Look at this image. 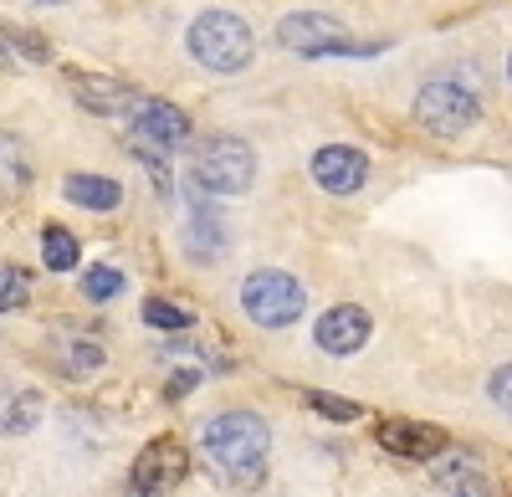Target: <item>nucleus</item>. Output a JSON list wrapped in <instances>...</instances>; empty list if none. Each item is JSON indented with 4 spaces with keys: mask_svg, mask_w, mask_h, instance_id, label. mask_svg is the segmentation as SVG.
<instances>
[{
    "mask_svg": "<svg viewBox=\"0 0 512 497\" xmlns=\"http://www.w3.org/2000/svg\"><path fill=\"white\" fill-rule=\"evenodd\" d=\"M41 421V395L31 385H0V436H26Z\"/></svg>",
    "mask_w": 512,
    "mask_h": 497,
    "instance_id": "13",
    "label": "nucleus"
},
{
    "mask_svg": "<svg viewBox=\"0 0 512 497\" xmlns=\"http://www.w3.org/2000/svg\"><path fill=\"white\" fill-rule=\"evenodd\" d=\"M436 482H441L451 497H492V492H487V477L477 472V462H466V457L436 462Z\"/></svg>",
    "mask_w": 512,
    "mask_h": 497,
    "instance_id": "17",
    "label": "nucleus"
},
{
    "mask_svg": "<svg viewBox=\"0 0 512 497\" xmlns=\"http://www.w3.org/2000/svg\"><path fill=\"white\" fill-rule=\"evenodd\" d=\"M57 359H62L67 380H88L93 369H103V344L88 339V334H62L57 339Z\"/></svg>",
    "mask_w": 512,
    "mask_h": 497,
    "instance_id": "14",
    "label": "nucleus"
},
{
    "mask_svg": "<svg viewBox=\"0 0 512 497\" xmlns=\"http://www.w3.org/2000/svg\"><path fill=\"white\" fill-rule=\"evenodd\" d=\"M277 41L287 52L297 57H369L374 47H364V41H354L344 26H338L333 16L323 11H292L277 21Z\"/></svg>",
    "mask_w": 512,
    "mask_h": 497,
    "instance_id": "5",
    "label": "nucleus"
},
{
    "mask_svg": "<svg viewBox=\"0 0 512 497\" xmlns=\"http://www.w3.org/2000/svg\"><path fill=\"white\" fill-rule=\"evenodd\" d=\"M190 175H195V185L210 190V195H246L251 180H256V154H251L246 139L216 134V139H205V144L195 149Z\"/></svg>",
    "mask_w": 512,
    "mask_h": 497,
    "instance_id": "3",
    "label": "nucleus"
},
{
    "mask_svg": "<svg viewBox=\"0 0 512 497\" xmlns=\"http://www.w3.org/2000/svg\"><path fill=\"white\" fill-rule=\"evenodd\" d=\"M11 57V47H6V36H0V62H6Z\"/></svg>",
    "mask_w": 512,
    "mask_h": 497,
    "instance_id": "26",
    "label": "nucleus"
},
{
    "mask_svg": "<svg viewBox=\"0 0 512 497\" xmlns=\"http://www.w3.org/2000/svg\"><path fill=\"white\" fill-rule=\"evenodd\" d=\"M313 180H318L328 195H354V190H364V180H369V159H364L359 149H349V144H328V149L313 154Z\"/></svg>",
    "mask_w": 512,
    "mask_h": 497,
    "instance_id": "11",
    "label": "nucleus"
},
{
    "mask_svg": "<svg viewBox=\"0 0 512 497\" xmlns=\"http://www.w3.org/2000/svg\"><path fill=\"white\" fill-rule=\"evenodd\" d=\"M308 405L318 410V416H328V421H359V405H354V400H344V395L308 390Z\"/></svg>",
    "mask_w": 512,
    "mask_h": 497,
    "instance_id": "23",
    "label": "nucleus"
},
{
    "mask_svg": "<svg viewBox=\"0 0 512 497\" xmlns=\"http://www.w3.org/2000/svg\"><path fill=\"white\" fill-rule=\"evenodd\" d=\"M369 334H374V323H369V313L364 308H354V303H338V308H328L323 318H318V328H313V339H318V349L323 354H359L364 344H369Z\"/></svg>",
    "mask_w": 512,
    "mask_h": 497,
    "instance_id": "9",
    "label": "nucleus"
},
{
    "mask_svg": "<svg viewBox=\"0 0 512 497\" xmlns=\"http://www.w3.org/2000/svg\"><path fill=\"white\" fill-rule=\"evenodd\" d=\"M200 451H205V467L216 482L246 492L267 477V451H272V426L251 410H226V416L205 421L200 431Z\"/></svg>",
    "mask_w": 512,
    "mask_h": 497,
    "instance_id": "1",
    "label": "nucleus"
},
{
    "mask_svg": "<svg viewBox=\"0 0 512 497\" xmlns=\"http://www.w3.org/2000/svg\"><path fill=\"white\" fill-rule=\"evenodd\" d=\"M62 190H67L72 205H82V211H113V205L123 200V190L113 180H103V175H67Z\"/></svg>",
    "mask_w": 512,
    "mask_h": 497,
    "instance_id": "15",
    "label": "nucleus"
},
{
    "mask_svg": "<svg viewBox=\"0 0 512 497\" xmlns=\"http://www.w3.org/2000/svg\"><path fill=\"white\" fill-rule=\"evenodd\" d=\"M67 88L82 108H93V113H134L139 108V88H128V82L118 77H88V72H67Z\"/></svg>",
    "mask_w": 512,
    "mask_h": 497,
    "instance_id": "12",
    "label": "nucleus"
},
{
    "mask_svg": "<svg viewBox=\"0 0 512 497\" xmlns=\"http://www.w3.org/2000/svg\"><path fill=\"white\" fill-rule=\"evenodd\" d=\"M487 395H492V405H502L507 416H512V364H502L497 375L487 380Z\"/></svg>",
    "mask_w": 512,
    "mask_h": 497,
    "instance_id": "24",
    "label": "nucleus"
},
{
    "mask_svg": "<svg viewBox=\"0 0 512 497\" xmlns=\"http://www.w3.org/2000/svg\"><path fill=\"white\" fill-rule=\"evenodd\" d=\"M144 323L159 328V334H180V328L195 323V313L180 308V303H169V298H149V303H144Z\"/></svg>",
    "mask_w": 512,
    "mask_h": 497,
    "instance_id": "19",
    "label": "nucleus"
},
{
    "mask_svg": "<svg viewBox=\"0 0 512 497\" xmlns=\"http://www.w3.org/2000/svg\"><path fill=\"white\" fill-rule=\"evenodd\" d=\"M379 446L395 451L405 462H436L446 451V431L441 426H425V421H379Z\"/></svg>",
    "mask_w": 512,
    "mask_h": 497,
    "instance_id": "10",
    "label": "nucleus"
},
{
    "mask_svg": "<svg viewBox=\"0 0 512 497\" xmlns=\"http://www.w3.org/2000/svg\"><path fill=\"white\" fill-rule=\"evenodd\" d=\"M0 36H6V47L21 52L26 62H52V41H47V36H36V31H26V26H0Z\"/></svg>",
    "mask_w": 512,
    "mask_h": 497,
    "instance_id": "20",
    "label": "nucleus"
},
{
    "mask_svg": "<svg viewBox=\"0 0 512 497\" xmlns=\"http://www.w3.org/2000/svg\"><path fill=\"white\" fill-rule=\"evenodd\" d=\"M190 472V451L180 436H154L128 472V497H169Z\"/></svg>",
    "mask_w": 512,
    "mask_h": 497,
    "instance_id": "7",
    "label": "nucleus"
},
{
    "mask_svg": "<svg viewBox=\"0 0 512 497\" xmlns=\"http://www.w3.org/2000/svg\"><path fill=\"white\" fill-rule=\"evenodd\" d=\"M36 6H62V0H36Z\"/></svg>",
    "mask_w": 512,
    "mask_h": 497,
    "instance_id": "27",
    "label": "nucleus"
},
{
    "mask_svg": "<svg viewBox=\"0 0 512 497\" xmlns=\"http://www.w3.org/2000/svg\"><path fill=\"white\" fill-rule=\"evenodd\" d=\"M195 380H200L195 369H180V375L169 380V390H164V395H169V400H180V395H190V390H195Z\"/></svg>",
    "mask_w": 512,
    "mask_h": 497,
    "instance_id": "25",
    "label": "nucleus"
},
{
    "mask_svg": "<svg viewBox=\"0 0 512 497\" xmlns=\"http://www.w3.org/2000/svg\"><path fill=\"white\" fill-rule=\"evenodd\" d=\"M82 293H88L93 303L118 298V293H123V272H118V267H88V272H82Z\"/></svg>",
    "mask_w": 512,
    "mask_h": 497,
    "instance_id": "21",
    "label": "nucleus"
},
{
    "mask_svg": "<svg viewBox=\"0 0 512 497\" xmlns=\"http://www.w3.org/2000/svg\"><path fill=\"white\" fill-rule=\"evenodd\" d=\"M128 123H134L128 149H139V154H175V149L190 144V113L164 103V98H139V108L128 113Z\"/></svg>",
    "mask_w": 512,
    "mask_h": 497,
    "instance_id": "8",
    "label": "nucleus"
},
{
    "mask_svg": "<svg viewBox=\"0 0 512 497\" xmlns=\"http://www.w3.org/2000/svg\"><path fill=\"white\" fill-rule=\"evenodd\" d=\"M241 308L256 328H292L297 318H303L308 308V293H303V282L287 277V272H251L241 282Z\"/></svg>",
    "mask_w": 512,
    "mask_h": 497,
    "instance_id": "4",
    "label": "nucleus"
},
{
    "mask_svg": "<svg viewBox=\"0 0 512 497\" xmlns=\"http://www.w3.org/2000/svg\"><path fill=\"white\" fill-rule=\"evenodd\" d=\"M415 118L431 134H441V139H461L482 118V103H477L472 88H461V82H451V77H436V82H425V88H420Z\"/></svg>",
    "mask_w": 512,
    "mask_h": 497,
    "instance_id": "6",
    "label": "nucleus"
},
{
    "mask_svg": "<svg viewBox=\"0 0 512 497\" xmlns=\"http://www.w3.org/2000/svg\"><path fill=\"white\" fill-rule=\"evenodd\" d=\"M26 180H31V154H26V144H21L16 134H0V200L16 195V190H26Z\"/></svg>",
    "mask_w": 512,
    "mask_h": 497,
    "instance_id": "16",
    "label": "nucleus"
},
{
    "mask_svg": "<svg viewBox=\"0 0 512 497\" xmlns=\"http://www.w3.org/2000/svg\"><path fill=\"white\" fill-rule=\"evenodd\" d=\"M507 77H512V62H507Z\"/></svg>",
    "mask_w": 512,
    "mask_h": 497,
    "instance_id": "28",
    "label": "nucleus"
},
{
    "mask_svg": "<svg viewBox=\"0 0 512 497\" xmlns=\"http://www.w3.org/2000/svg\"><path fill=\"white\" fill-rule=\"evenodd\" d=\"M185 41H190L195 62L210 67V72H241L256 57V36H251V26L236 11H200L190 21Z\"/></svg>",
    "mask_w": 512,
    "mask_h": 497,
    "instance_id": "2",
    "label": "nucleus"
},
{
    "mask_svg": "<svg viewBox=\"0 0 512 497\" xmlns=\"http://www.w3.org/2000/svg\"><path fill=\"white\" fill-rule=\"evenodd\" d=\"M41 257H47L52 272H72L77 267V236L67 226H47L41 231Z\"/></svg>",
    "mask_w": 512,
    "mask_h": 497,
    "instance_id": "18",
    "label": "nucleus"
},
{
    "mask_svg": "<svg viewBox=\"0 0 512 497\" xmlns=\"http://www.w3.org/2000/svg\"><path fill=\"white\" fill-rule=\"evenodd\" d=\"M31 303V277L21 267H0V313Z\"/></svg>",
    "mask_w": 512,
    "mask_h": 497,
    "instance_id": "22",
    "label": "nucleus"
}]
</instances>
